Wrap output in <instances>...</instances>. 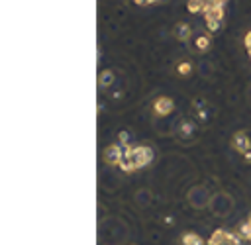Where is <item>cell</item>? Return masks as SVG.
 I'll return each instance as SVG.
<instances>
[{
    "label": "cell",
    "mask_w": 251,
    "mask_h": 245,
    "mask_svg": "<svg viewBox=\"0 0 251 245\" xmlns=\"http://www.w3.org/2000/svg\"><path fill=\"white\" fill-rule=\"evenodd\" d=\"M127 155H129V161H131L133 169H141V167L149 165V163H151V159H153V151H151L149 147H145V145L129 147Z\"/></svg>",
    "instance_id": "6da1fadb"
},
{
    "label": "cell",
    "mask_w": 251,
    "mask_h": 245,
    "mask_svg": "<svg viewBox=\"0 0 251 245\" xmlns=\"http://www.w3.org/2000/svg\"><path fill=\"white\" fill-rule=\"evenodd\" d=\"M208 245H239V237L231 235V233L226 231V229H216V231L210 235Z\"/></svg>",
    "instance_id": "7a4b0ae2"
},
{
    "label": "cell",
    "mask_w": 251,
    "mask_h": 245,
    "mask_svg": "<svg viewBox=\"0 0 251 245\" xmlns=\"http://www.w3.org/2000/svg\"><path fill=\"white\" fill-rule=\"evenodd\" d=\"M126 149H127V145H120V143L108 145V147L104 149V161H106L108 165H120V161H122Z\"/></svg>",
    "instance_id": "3957f363"
},
{
    "label": "cell",
    "mask_w": 251,
    "mask_h": 245,
    "mask_svg": "<svg viewBox=\"0 0 251 245\" xmlns=\"http://www.w3.org/2000/svg\"><path fill=\"white\" fill-rule=\"evenodd\" d=\"M153 110H155L157 116H169V114L175 110V104H173L171 98H167V96H159V98L155 100V104H153Z\"/></svg>",
    "instance_id": "277c9868"
},
{
    "label": "cell",
    "mask_w": 251,
    "mask_h": 245,
    "mask_svg": "<svg viewBox=\"0 0 251 245\" xmlns=\"http://www.w3.org/2000/svg\"><path fill=\"white\" fill-rule=\"evenodd\" d=\"M231 143H233V149H235V151H239L241 155H243L245 151H249V149H251V145H249V135H247L245 131L235 133Z\"/></svg>",
    "instance_id": "5b68a950"
},
{
    "label": "cell",
    "mask_w": 251,
    "mask_h": 245,
    "mask_svg": "<svg viewBox=\"0 0 251 245\" xmlns=\"http://www.w3.org/2000/svg\"><path fill=\"white\" fill-rule=\"evenodd\" d=\"M237 237L239 239H245V241H251V220H245L239 223L237 227Z\"/></svg>",
    "instance_id": "8992f818"
},
{
    "label": "cell",
    "mask_w": 251,
    "mask_h": 245,
    "mask_svg": "<svg viewBox=\"0 0 251 245\" xmlns=\"http://www.w3.org/2000/svg\"><path fill=\"white\" fill-rule=\"evenodd\" d=\"M180 241H182V245H204V239H202L198 233H194V231L184 233V235L180 237Z\"/></svg>",
    "instance_id": "52a82bcc"
},
{
    "label": "cell",
    "mask_w": 251,
    "mask_h": 245,
    "mask_svg": "<svg viewBox=\"0 0 251 245\" xmlns=\"http://www.w3.org/2000/svg\"><path fill=\"white\" fill-rule=\"evenodd\" d=\"M175 35H176L178 41H186V39L190 37V27L180 22V24H176V27H175Z\"/></svg>",
    "instance_id": "ba28073f"
},
{
    "label": "cell",
    "mask_w": 251,
    "mask_h": 245,
    "mask_svg": "<svg viewBox=\"0 0 251 245\" xmlns=\"http://www.w3.org/2000/svg\"><path fill=\"white\" fill-rule=\"evenodd\" d=\"M194 47H196L198 51H206V49L210 47V37H208V35H198V37L194 39Z\"/></svg>",
    "instance_id": "9c48e42d"
},
{
    "label": "cell",
    "mask_w": 251,
    "mask_h": 245,
    "mask_svg": "<svg viewBox=\"0 0 251 245\" xmlns=\"http://www.w3.org/2000/svg\"><path fill=\"white\" fill-rule=\"evenodd\" d=\"M112 82H114V74L110 71H102L100 76H98V84L104 88V86H110Z\"/></svg>",
    "instance_id": "30bf717a"
},
{
    "label": "cell",
    "mask_w": 251,
    "mask_h": 245,
    "mask_svg": "<svg viewBox=\"0 0 251 245\" xmlns=\"http://www.w3.org/2000/svg\"><path fill=\"white\" fill-rule=\"evenodd\" d=\"M220 20H214V18H206V25H208V29L210 31H218L220 29Z\"/></svg>",
    "instance_id": "8fae6325"
},
{
    "label": "cell",
    "mask_w": 251,
    "mask_h": 245,
    "mask_svg": "<svg viewBox=\"0 0 251 245\" xmlns=\"http://www.w3.org/2000/svg\"><path fill=\"white\" fill-rule=\"evenodd\" d=\"M190 71H192L190 63H180V65H178V74L186 76V74H190Z\"/></svg>",
    "instance_id": "7c38bea8"
},
{
    "label": "cell",
    "mask_w": 251,
    "mask_h": 245,
    "mask_svg": "<svg viewBox=\"0 0 251 245\" xmlns=\"http://www.w3.org/2000/svg\"><path fill=\"white\" fill-rule=\"evenodd\" d=\"M127 139H129L127 131H120V145H127Z\"/></svg>",
    "instance_id": "4fadbf2b"
},
{
    "label": "cell",
    "mask_w": 251,
    "mask_h": 245,
    "mask_svg": "<svg viewBox=\"0 0 251 245\" xmlns=\"http://www.w3.org/2000/svg\"><path fill=\"white\" fill-rule=\"evenodd\" d=\"M245 47H247V51H249V57H251V31L245 35Z\"/></svg>",
    "instance_id": "5bb4252c"
},
{
    "label": "cell",
    "mask_w": 251,
    "mask_h": 245,
    "mask_svg": "<svg viewBox=\"0 0 251 245\" xmlns=\"http://www.w3.org/2000/svg\"><path fill=\"white\" fill-rule=\"evenodd\" d=\"M227 0H210V6H226Z\"/></svg>",
    "instance_id": "9a60e30c"
},
{
    "label": "cell",
    "mask_w": 251,
    "mask_h": 245,
    "mask_svg": "<svg viewBox=\"0 0 251 245\" xmlns=\"http://www.w3.org/2000/svg\"><path fill=\"white\" fill-rule=\"evenodd\" d=\"M243 159H245V161H247V163H251V149H249V151H245V153H243Z\"/></svg>",
    "instance_id": "2e32d148"
},
{
    "label": "cell",
    "mask_w": 251,
    "mask_h": 245,
    "mask_svg": "<svg viewBox=\"0 0 251 245\" xmlns=\"http://www.w3.org/2000/svg\"><path fill=\"white\" fill-rule=\"evenodd\" d=\"M249 220H251V216H249Z\"/></svg>",
    "instance_id": "e0dca14e"
}]
</instances>
